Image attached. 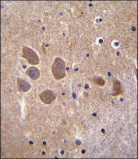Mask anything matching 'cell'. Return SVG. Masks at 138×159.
<instances>
[{"label": "cell", "instance_id": "cell-1", "mask_svg": "<svg viewBox=\"0 0 138 159\" xmlns=\"http://www.w3.org/2000/svg\"><path fill=\"white\" fill-rule=\"evenodd\" d=\"M65 63L60 57L54 60L51 70L54 78L56 80H61L66 76Z\"/></svg>", "mask_w": 138, "mask_h": 159}, {"label": "cell", "instance_id": "cell-2", "mask_svg": "<svg viewBox=\"0 0 138 159\" xmlns=\"http://www.w3.org/2000/svg\"><path fill=\"white\" fill-rule=\"evenodd\" d=\"M22 56L27 60L30 64L35 65L39 63V57L37 53L32 49L28 47H23Z\"/></svg>", "mask_w": 138, "mask_h": 159}, {"label": "cell", "instance_id": "cell-3", "mask_svg": "<svg viewBox=\"0 0 138 159\" xmlns=\"http://www.w3.org/2000/svg\"><path fill=\"white\" fill-rule=\"evenodd\" d=\"M40 98L44 103L50 104L54 102L56 97L55 94L52 91L47 89L41 93L40 94Z\"/></svg>", "mask_w": 138, "mask_h": 159}, {"label": "cell", "instance_id": "cell-4", "mask_svg": "<svg viewBox=\"0 0 138 159\" xmlns=\"http://www.w3.org/2000/svg\"><path fill=\"white\" fill-rule=\"evenodd\" d=\"M17 83L18 89L20 92L26 93L31 89V84L24 80L18 78Z\"/></svg>", "mask_w": 138, "mask_h": 159}, {"label": "cell", "instance_id": "cell-5", "mask_svg": "<svg viewBox=\"0 0 138 159\" xmlns=\"http://www.w3.org/2000/svg\"><path fill=\"white\" fill-rule=\"evenodd\" d=\"M27 74L28 77L33 80H36L39 78L40 72L37 68L34 66L30 67L27 71Z\"/></svg>", "mask_w": 138, "mask_h": 159}, {"label": "cell", "instance_id": "cell-6", "mask_svg": "<svg viewBox=\"0 0 138 159\" xmlns=\"http://www.w3.org/2000/svg\"><path fill=\"white\" fill-rule=\"evenodd\" d=\"M122 93L121 83L118 80H115L113 85V94L114 96L120 95Z\"/></svg>", "mask_w": 138, "mask_h": 159}, {"label": "cell", "instance_id": "cell-7", "mask_svg": "<svg viewBox=\"0 0 138 159\" xmlns=\"http://www.w3.org/2000/svg\"><path fill=\"white\" fill-rule=\"evenodd\" d=\"M95 83L99 86H103L105 84V80L101 77H97L94 80Z\"/></svg>", "mask_w": 138, "mask_h": 159}]
</instances>
